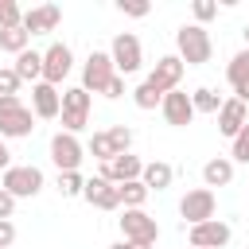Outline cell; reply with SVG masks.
<instances>
[{
  "label": "cell",
  "instance_id": "cell-16",
  "mask_svg": "<svg viewBox=\"0 0 249 249\" xmlns=\"http://www.w3.org/2000/svg\"><path fill=\"white\" fill-rule=\"evenodd\" d=\"M58 23H62V8L58 4H39V8L23 12V31L27 35H51Z\"/></svg>",
  "mask_w": 249,
  "mask_h": 249
},
{
  "label": "cell",
  "instance_id": "cell-39",
  "mask_svg": "<svg viewBox=\"0 0 249 249\" xmlns=\"http://www.w3.org/2000/svg\"><path fill=\"white\" fill-rule=\"evenodd\" d=\"M109 249H128V241H117V245H109Z\"/></svg>",
  "mask_w": 249,
  "mask_h": 249
},
{
  "label": "cell",
  "instance_id": "cell-24",
  "mask_svg": "<svg viewBox=\"0 0 249 249\" xmlns=\"http://www.w3.org/2000/svg\"><path fill=\"white\" fill-rule=\"evenodd\" d=\"M54 187H58V195H62V198H82L86 179H82V171H58Z\"/></svg>",
  "mask_w": 249,
  "mask_h": 249
},
{
  "label": "cell",
  "instance_id": "cell-38",
  "mask_svg": "<svg viewBox=\"0 0 249 249\" xmlns=\"http://www.w3.org/2000/svg\"><path fill=\"white\" fill-rule=\"evenodd\" d=\"M12 167V152H8V140L0 136V171H8Z\"/></svg>",
  "mask_w": 249,
  "mask_h": 249
},
{
  "label": "cell",
  "instance_id": "cell-13",
  "mask_svg": "<svg viewBox=\"0 0 249 249\" xmlns=\"http://www.w3.org/2000/svg\"><path fill=\"white\" fill-rule=\"evenodd\" d=\"M160 113H163V121H167L171 128H187V124L198 117V113H195V101H191V93H183V89H171V93L163 97Z\"/></svg>",
  "mask_w": 249,
  "mask_h": 249
},
{
  "label": "cell",
  "instance_id": "cell-9",
  "mask_svg": "<svg viewBox=\"0 0 249 249\" xmlns=\"http://www.w3.org/2000/svg\"><path fill=\"white\" fill-rule=\"evenodd\" d=\"M183 70H187V66H183V58H179V54H160V58H156V66H152V74H148L144 82H148L156 93H163V97H167L171 89H179Z\"/></svg>",
  "mask_w": 249,
  "mask_h": 249
},
{
  "label": "cell",
  "instance_id": "cell-31",
  "mask_svg": "<svg viewBox=\"0 0 249 249\" xmlns=\"http://www.w3.org/2000/svg\"><path fill=\"white\" fill-rule=\"evenodd\" d=\"M230 160H237V163H249V124L230 140Z\"/></svg>",
  "mask_w": 249,
  "mask_h": 249
},
{
  "label": "cell",
  "instance_id": "cell-36",
  "mask_svg": "<svg viewBox=\"0 0 249 249\" xmlns=\"http://www.w3.org/2000/svg\"><path fill=\"white\" fill-rule=\"evenodd\" d=\"M12 241H16V222L4 218V222H0V249H8Z\"/></svg>",
  "mask_w": 249,
  "mask_h": 249
},
{
  "label": "cell",
  "instance_id": "cell-11",
  "mask_svg": "<svg viewBox=\"0 0 249 249\" xmlns=\"http://www.w3.org/2000/svg\"><path fill=\"white\" fill-rule=\"evenodd\" d=\"M74 70V54H70V47L66 43H51L47 51H43V82H51V86H62V78Z\"/></svg>",
  "mask_w": 249,
  "mask_h": 249
},
{
  "label": "cell",
  "instance_id": "cell-21",
  "mask_svg": "<svg viewBox=\"0 0 249 249\" xmlns=\"http://www.w3.org/2000/svg\"><path fill=\"white\" fill-rule=\"evenodd\" d=\"M171 179H175V167H171V163H163V160H152V163H144V175H140V183H144L148 191H167V187H171Z\"/></svg>",
  "mask_w": 249,
  "mask_h": 249
},
{
  "label": "cell",
  "instance_id": "cell-1",
  "mask_svg": "<svg viewBox=\"0 0 249 249\" xmlns=\"http://www.w3.org/2000/svg\"><path fill=\"white\" fill-rule=\"evenodd\" d=\"M175 47H179L183 66H202V62H210V54H214L210 31L198 27V23H183V27L175 31Z\"/></svg>",
  "mask_w": 249,
  "mask_h": 249
},
{
  "label": "cell",
  "instance_id": "cell-22",
  "mask_svg": "<svg viewBox=\"0 0 249 249\" xmlns=\"http://www.w3.org/2000/svg\"><path fill=\"white\" fill-rule=\"evenodd\" d=\"M16 74H19V82H43V51H23V54H16V66H12Z\"/></svg>",
  "mask_w": 249,
  "mask_h": 249
},
{
  "label": "cell",
  "instance_id": "cell-3",
  "mask_svg": "<svg viewBox=\"0 0 249 249\" xmlns=\"http://www.w3.org/2000/svg\"><path fill=\"white\" fill-rule=\"evenodd\" d=\"M89 105H93V97H89L82 86L62 89V132L78 136V132L89 124Z\"/></svg>",
  "mask_w": 249,
  "mask_h": 249
},
{
  "label": "cell",
  "instance_id": "cell-40",
  "mask_svg": "<svg viewBox=\"0 0 249 249\" xmlns=\"http://www.w3.org/2000/svg\"><path fill=\"white\" fill-rule=\"evenodd\" d=\"M241 35H245V47H249V23H245V27H241Z\"/></svg>",
  "mask_w": 249,
  "mask_h": 249
},
{
  "label": "cell",
  "instance_id": "cell-33",
  "mask_svg": "<svg viewBox=\"0 0 249 249\" xmlns=\"http://www.w3.org/2000/svg\"><path fill=\"white\" fill-rule=\"evenodd\" d=\"M191 12H195V23L202 27V23H210V19L218 16V4H214V0H195V4H191Z\"/></svg>",
  "mask_w": 249,
  "mask_h": 249
},
{
  "label": "cell",
  "instance_id": "cell-19",
  "mask_svg": "<svg viewBox=\"0 0 249 249\" xmlns=\"http://www.w3.org/2000/svg\"><path fill=\"white\" fill-rule=\"evenodd\" d=\"M226 78H230V86H233V97H237L241 105H249V47L230 58Z\"/></svg>",
  "mask_w": 249,
  "mask_h": 249
},
{
  "label": "cell",
  "instance_id": "cell-5",
  "mask_svg": "<svg viewBox=\"0 0 249 249\" xmlns=\"http://www.w3.org/2000/svg\"><path fill=\"white\" fill-rule=\"evenodd\" d=\"M113 78H117V66L109 58V51H89V58L82 66V89L86 93H105Z\"/></svg>",
  "mask_w": 249,
  "mask_h": 249
},
{
  "label": "cell",
  "instance_id": "cell-12",
  "mask_svg": "<svg viewBox=\"0 0 249 249\" xmlns=\"http://www.w3.org/2000/svg\"><path fill=\"white\" fill-rule=\"evenodd\" d=\"M230 226L226 222H218V218H210V222H202V226H191L187 230V241H191V249H222V245H230Z\"/></svg>",
  "mask_w": 249,
  "mask_h": 249
},
{
  "label": "cell",
  "instance_id": "cell-18",
  "mask_svg": "<svg viewBox=\"0 0 249 249\" xmlns=\"http://www.w3.org/2000/svg\"><path fill=\"white\" fill-rule=\"evenodd\" d=\"M249 124V105H241L237 97H230V101H222V109H218V132L222 136H237L241 128Z\"/></svg>",
  "mask_w": 249,
  "mask_h": 249
},
{
  "label": "cell",
  "instance_id": "cell-2",
  "mask_svg": "<svg viewBox=\"0 0 249 249\" xmlns=\"http://www.w3.org/2000/svg\"><path fill=\"white\" fill-rule=\"evenodd\" d=\"M35 132V113L16 97H0V136L4 140H19V136H31Z\"/></svg>",
  "mask_w": 249,
  "mask_h": 249
},
{
  "label": "cell",
  "instance_id": "cell-10",
  "mask_svg": "<svg viewBox=\"0 0 249 249\" xmlns=\"http://www.w3.org/2000/svg\"><path fill=\"white\" fill-rule=\"evenodd\" d=\"M82 160H86V148H82L78 136H70V132H54L51 136V163L58 171H78Z\"/></svg>",
  "mask_w": 249,
  "mask_h": 249
},
{
  "label": "cell",
  "instance_id": "cell-28",
  "mask_svg": "<svg viewBox=\"0 0 249 249\" xmlns=\"http://www.w3.org/2000/svg\"><path fill=\"white\" fill-rule=\"evenodd\" d=\"M12 27H23V8L16 0H0V31H12Z\"/></svg>",
  "mask_w": 249,
  "mask_h": 249
},
{
  "label": "cell",
  "instance_id": "cell-34",
  "mask_svg": "<svg viewBox=\"0 0 249 249\" xmlns=\"http://www.w3.org/2000/svg\"><path fill=\"white\" fill-rule=\"evenodd\" d=\"M16 89H19V74L12 66H0V97H16Z\"/></svg>",
  "mask_w": 249,
  "mask_h": 249
},
{
  "label": "cell",
  "instance_id": "cell-35",
  "mask_svg": "<svg viewBox=\"0 0 249 249\" xmlns=\"http://www.w3.org/2000/svg\"><path fill=\"white\" fill-rule=\"evenodd\" d=\"M16 202H19V198H16V195H8V191H4V187H0V222H4V218H12V214H16Z\"/></svg>",
  "mask_w": 249,
  "mask_h": 249
},
{
  "label": "cell",
  "instance_id": "cell-29",
  "mask_svg": "<svg viewBox=\"0 0 249 249\" xmlns=\"http://www.w3.org/2000/svg\"><path fill=\"white\" fill-rule=\"evenodd\" d=\"M132 101H136V109H156V105H163V93H156L148 82H140L132 89Z\"/></svg>",
  "mask_w": 249,
  "mask_h": 249
},
{
  "label": "cell",
  "instance_id": "cell-15",
  "mask_svg": "<svg viewBox=\"0 0 249 249\" xmlns=\"http://www.w3.org/2000/svg\"><path fill=\"white\" fill-rule=\"evenodd\" d=\"M31 113L43 117V121L62 117V93H58V86H51V82H35V86H31Z\"/></svg>",
  "mask_w": 249,
  "mask_h": 249
},
{
  "label": "cell",
  "instance_id": "cell-14",
  "mask_svg": "<svg viewBox=\"0 0 249 249\" xmlns=\"http://www.w3.org/2000/svg\"><path fill=\"white\" fill-rule=\"evenodd\" d=\"M97 175H101V179H109L113 187H121V183L140 179V175H144V163H140V156L124 152V156H113L109 163H101V171H97Z\"/></svg>",
  "mask_w": 249,
  "mask_h": 249
},
{
  "label": "cell",
  "instance_id": "cell-23",
  "mask_svg": "<svg viewBox=\"0 0 249 249\" xmlns=\"http://www.w3.org/2000/svg\"><path fill=\"white\" fill-rule=\"evenodd\" d=\"M117 191H121V206H124V210H144V202H148V195H152V191H148L140 179H132V183H121Z\"/></svg>",
  "mask_w": 249,
  "mask_h": 249
},
{
  "label": "cell",
  "instance_id": "cell-8",
  "mask_svg": "<svg viewBox=\"0 0 249 249\" xmlns=\"http://www.w3.org/2000/svg\"><path fill=\"white\" fill-rule=\"evenodd\" d=\"M117 222H121L124 241H132V245H156L160 241V222L144 210H124V218H117Z\"/></svg>",
  "mask_w": 249,
  "mask_h": 249
},
{
  "label": "cell",
  "instance_id": "cell-41",
  "mask_svg": "<svg viewBox=\"0 0 249 249\" xmlns=\"http://www.w3.org/2000/svg\"><path fill=\"white\" fill-rule=\"evenodd\" d=\"M128 249H152V245H132V241H128Z\"/></svg>",
  "mask_w": 249,
  "mask_h": 249
},
{
  "label": "cell",
  "instance_id": "cell-30",
  "mask_svg": "<svg viewBox=\"0 0 249 249\" xmlns=\"http://www.w3.org/2000/svg\"><path fill=\"white\" fill-rule=\"evenodd\" d=\"M109 140H113V152L124 156V152L132 148V128H128V124H113V128H109Z\"/></svg>",
  "mask_w": 249,
  "mask_h": 249
},
{
  "label": "cell",
  "instance_id": "cell-26",
  "mask_svg": "<svg viewBox=\"0 0 249 249\" xmlns=\"http://www.w3.org/2000/svg\"><path fill=\"white\" fill-rule=\"evenodd\" d=\"M27 43H31V35H27L23 27L0 31V51H8V54H23V51H27Z\"/></svg>",
  "mask_w": 249,
  "mask_h": 249
},
{
  "label": "cell",
  "instance_id": "cell-17",
  "mask_svg": "<svg viewBox=\"0 0 249 249\" xmlns=\"http://www.w3.org/2000/svg\"><path fill=\"white\" fill-rule=\"evenodd\" d=\"M82 198H86L89 206H97V210H117V206H121V191H117L109 179H101V175L86 179V191H82Z\"/></svg>",
  "mask_w": 249,
  "mask_h": 249
},
{
  "label": "cell",
  "instance_id": "cell-4",
  "mask_svg": "<svg viewBox=\"0 0 249 249\" xmlns=\"http://www.w3.org/2000/svg\"><path fill=\"white\" fill-rule=\"evenodd\" d=\"M0 187L8 195H16V198H35L43 191V171L35 163H12L4 171V179H0Z\"/></svg>",
  "mask_w": 249,
  "mask_h": 249
},
{
  "label": "cell",
  "instance_id": "cell-27",
  "mask_svg": "<svg viewBox=\"0 0 249 249\" xmlns=\"http://www.w3.org/2000/svg\"><path fill=\"white\" fill-rule=\"evenodd\" d=\"M89 156H93L97 163H109V160L117 156V152H113V140H109V128H105V132H93V136H89Z\"/></svg>",
  "mask_w": 249,
  "mask_h": 249
},
{
  "label": "cell",
  "instance_id": "cell-20",
  "mask_svg": "<svg viewBox=\"0 0 249 249\" xmlns=\"http://www.w3.org/2000/svg\"><path fill=\"white\" fill-rule=\"evenodd\" d=\"M202 183L206 187H230L233 183V160L230 156H214L202 163Z\"/></svg>",
  "mask_w": 249,
  "mask_h": 249
},
{
  "label": "cell",
  "instance_id": "cell-32",
  "mask_svg": "<svg viewBox=\"0 0 249 249\" xmlns=\"http://www.w3.org/2000/svg\"><path fill=\"white\" fill-rule=\"evenodd\" d=\"M117 12L121 16H132V19H144L152 12V4L148 0H117Z\"/></svg>",
  "mask_w": 249,
  "mask_h": 249
},
{
  "label": "cell",
  "instance_id": "cell-37",
  "mask_svg": "<svg viewBox=\"0 0 249 249\" xmlns=\"http://www.w3.org/2000/svg\"><path fill=\"white\" fill-rule=\"evenodd\" d=\"M105 97H113V101H117V97H124V78H121V74H117V78L109 82V89H105Z\"/></svg>",
  "mask_w": 249,
  "mask_h": 249
},
{
  "label": "cell",
  "instance_id": "cell-6",
  "mask_svg": "<svg viewBox=\"0 0 249 249\" xmlns=\"http://www.w3.org/2000/svg\"><path fill=\"white\" fill-rule=\"evenodd\" d=\"M109 58H113L117 74L124 78V74H136V70L144 66V47H140V39H136L132 31H121V35L113 39V47H109Z\"/></svg>",
  "mask_w": 249,
  "mask_h": 249
},
{
  "label": "cell",
  "instance_id": "cell-25",
  "mask_svg": "<svg viewBox=\"0 0 249 249\" xmlns=\"http://www.w3.org/2000/svg\"><path fill=\"white\" fill-rule=\"evenodd\" d=\"M191 101H195V113H214V117H218V109H222V97H218L210 86H198V89L191 93Z\"/></svg>",
  "mask_w": 249,
  "mask_h": 249
},
{
  "label": "cell",
  "instance_id": "cell-7",
  "mask_svg": "<svg viewBox=\"0 0 249 249\" xmlns=\"http://www.w3.org/2000/svg\"><path fill=\"white\" fill-rule=\"evenodd\" d=\"M214 210H218V202H214V191H210V187H195V191H187V195L179 198L183 226H202V222L214 218Z\"/></svg>",
  "mask_w": 249,
  "mask_h": 249
}]
</instances>
